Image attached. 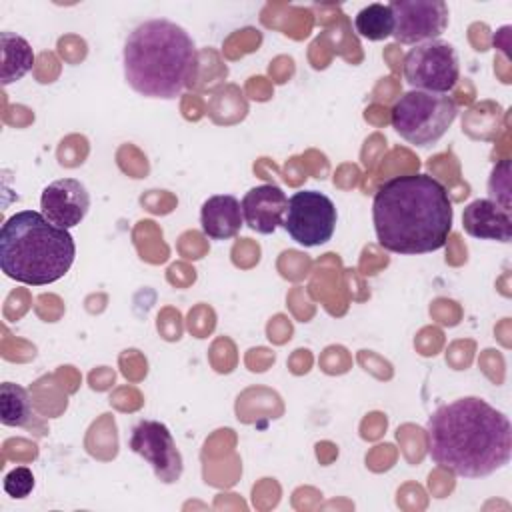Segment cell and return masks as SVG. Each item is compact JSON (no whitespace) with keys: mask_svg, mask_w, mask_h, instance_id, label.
<instances>
[{"mask_svg":"<svg viewBox=\"0 0 512 512\" xmlns=\"http://www.w3.org/2000/svg\"><path fill=\"white\" fill-rule=\"evenodd\" d=\"M428 456L462 478H484L512 456V426L504 412L478 396L436 408L426 422Z\"/></svg>","mask_w":512,"mask_h":512,"instance_id":"6da1fadb","label":"cell"},{"mask_svg":"<svg viewBox=\"0 0 512 512\" xmlns=\"http://www.w3.org/2000/svg\"><path fill=\"white\" fill-rule=\"evenodd\" d=\"M452 220V198L446 186L430 174L394 176L374 192V232L388 252L404 256L436 252L444 248Z\"/></svg>","mask_w":512,"mask_h":512,"instance_id":"7a4b0ae2","label":"cell"},{"mask_svg":"<svg viewBox=\"0 0 512 512\" xmlns=\"http://www.w3.org/2000/svg\"><path fill=\"white\" fill-rule=\"evenodd\" d=\"M122 66L128 86L140 96L174 100L198 74V50L182 26L152 18L126 36Z\"/></svg>","mask_w":512,"mask_h":512,"instance_id":"3957f363","label":"cell"},{"mask_svg":"<svg viewBox=\"0 0 512 512\" xmlns=\"http://www.w3.org/2000/svg\"><path fill=\"white\" fill-rule=\"evenodd\" d=\"M74 256L72 234L42 212L20 210L2 224L0 268L20 284L46 286L60 280L74 264Z\"/></svg>","mask_w":512,"mask_h":512,"instance_id":"277c9868","label":"cell"},{"mask_svg":"<svg viewBox=\"0 0 512 512\" xmlns=\"http://www.w3.org/2000/svg\"><path fill=\"white\" fill-rule=\"evenodd\" d=\"M458 116V104L448 94L422 90L404 92L390 110L392 128L410 144L426 148L436 144Z\"/></svg>","mask_w":512,"mask_h":512,"instance_id":"5b68a950","label":"cell"},{"mask_svg":"<svg viewBox=\"0 0 512 512\" xmlns=\"http://www.w3.org/2000/svg\"><path fill=\"white\" fill-rule=\"evenodd\" d=\"M404 78L414 90L448 94L460 78V60L452 44L428 40L410 48L404 56Z\"/></svg>","mask_w":512,"mask_h":512,"instance_id":"8992f818","label":"cell"},{"mask_svg":"<svg viewBox=\"0 0 512 512\" xmlns=\"http://www.w3.org/2000/svg\"><path fill=\"white\" fill-rule=\"evenodd\" d=\"M336 206L318 190H300L288 198L284 230L294 242L306 248L326 244L336 230Z\"/></svg>","mask_w":512,"mask_h":512,"instance_id":"52a82bcc","label":"cell"},{"mask_svg":"<svg viewBox=\"0 0 512 512\" xmlns=\"http://www.w3.org/2000/svg\"><path fill=\"white\" fill-rule=\"evenodd\" d=\"M128 446L150 464L160 482L174 484L180 480L184 460L166 424L158 420H140L130 432Z\"/></svg>","mask_w":512,"mask_h":512,"instance_id":"ba28073f","label":"cell"},{"mask_svg":"<svg viewBox=\"0 0 512 512\" xmlns=\"http://www.w3.org/2000/svg\"><path fill=\"white\" fill-rule=\"evenodd\" d=\"M394 16V40L422 44L438 40L448 26V6L442 0H394L388 4Z\"/></svg>","mask_w":512,"mask_h":512,"instance_id":"9c48e42d","label":"cell"},{"mask_svg":"<svg viewBox=\"0 0 512 512\" xmlns=\"http://www.w3.org/2000/svg\"><path fill=\"white\" fill-rule=\"evenodd\" d=\"M90 208V194L76 178H60L50 182L40 196V212L60 228L78 226Z\"/></svg>","mask_w":512,"mask_h":512,"instance_id":"30bf717a","label":"cell"},{"mask_svg":"<svg viewBox=\"0 0 512 512\" xmlns=\"http://www.w3.org/2000/svg\"><path fill=\"white\" fill-rule=\"evenodd\" d=\"M288 198L276 184H260L250 188L242 198V216L258 234H272L284 222Z\"/></svg>","mask_w":512,"mask_h":512,"instance_id":"8fae6325","label":"cell"},{"mask_svg":"<svg viewBox=\"0 0 512 512\" xmlns=\"http://www.w3.org/2000/svg\"><path fill=\"white\" fill-rule=\"evenodd\" d=\"M462 226L468 236L478 240L510 242L512 238L510 210H504L490 198L472 200L462 212Z\"/></svg>","mask_w":512,"mask_h":512,"instance_id":"7c38bea8","label":"cell"},{"mask_svg":"<svg viewBox=\"0 0 512 512\" xmlns=\"http://www.w3.org/2000/svg\"><path fill=\"white\" fill-rule=\"evenodd\" d=\"M244 216L236 196L216 194L210 196L200 208V226L210 240H228L242 228Z\"/></svg>","mask_w":512,"mask_h":512,"instance_id":"4fadbf2b","label":"cell"},{"mask_svg":"<svg viewBox=\"0 0 512 512\" xmlns=\"http://www.w3.org/2000/svg\"><path fill=\"white\" fill-rule=\"evenodd\" d=\"M0 52H2L0 80L4 86L22 80L30 72L34 64V52L26 38L14 32H0Z\"/></svg>","mask_w":512,"mask_h":512,"instance_id":"5bb4252c","label":"cell"},{"mask_svg":"<svg viewBox=\"0 0 512 512\" xmlns=\"http://www.w3.org/2000/svg\"><path fill=\"white\" fill-rule=\"evenodd\" d=\"M32 418V402L20 384L4 382L0 384V422L4 426L22 428Z\"/></svg>","mask_w":512,"mask_h":512,"instance_id":"9a60e30c","label":"cell"},{"mask_svg":"<svg viewBox=\"0 0 512 512\" xmlns=\"http://www.w3.org/2000/svg\"><path fill=\"white\" fill-rule=\"evenodd\" d=\"M356 32L372 42L386 40L394 32V16L388 4H368L354 18Z\"/></svg>","mask_w":512,"mask_h":512,"instance_id":"2e32d148","label":"cell"},{"mask_svg":"<svg viewBox=\"0 0 512 512\" xmlns=\"http://www.w3.org/2000/svg\"><path fill=\"white\" fill-rule=\"evenodd\" d=\"M508 160H502L498 166H494L490 180H488V192H490V200H494L496 204H500L504 210H510V178H508Z\"/></svg>","mask_w":512,"mask_h":512,"instance_id":"e0dca14e","label":"cell"},{"mask_svg":"<svg viewBox=\"0 0 512 512\" xmlns=\"http://www.w3.org/2000/svg\"><path fill=\"white\" fill-rule=\"evenodd\" d=\"M34 488V474L26 466H16L4 476V490L12 498H26Z\"/></svg>","mask_w":512,"mask_h":512,"instance_id":"ac0fdd59","label":"cell"}]
</instances>
